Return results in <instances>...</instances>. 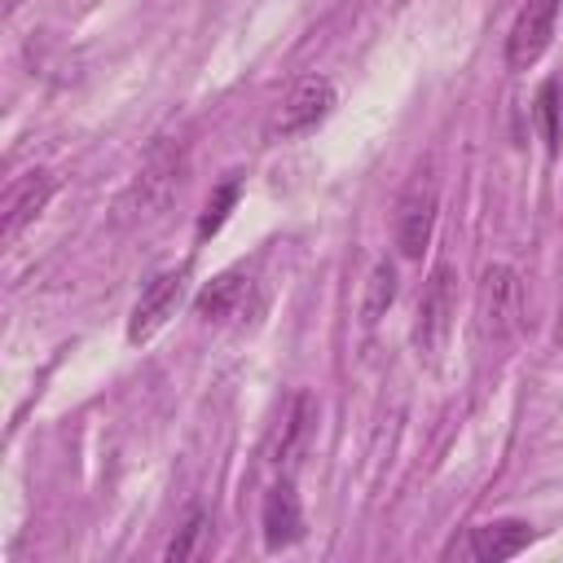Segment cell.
<instances>
[{"label": "cell", "instance_id": "6da1fadb", "mask_svg": "<svg viewBox=\"0 0 563 563\" xmlns=\"http://www.w3.org/2000/svg\"><path fill=\"white\" fill-rule=\"evenodd\" d=\"M519 308H523V286L510 264H488L475 290V334L479 343H506L519 330Z\"/></svg>", "mask_w": 563, "mask_h": 563}, {"label": "cell", "instance_id": "7a4b0ae2", "mask_svg": "<svg viewBox=\"0 0 563 563\" xmlns=\"http://www.w3.org/2000/svg\"><path fill=\"white\" fill-rule=\"evenodd\" d=\"M435 211H440V189L431 176V163L413 172V180L405 185L400 202H396V246L405 260H418L431 246L435 233Z\"/></svg>", "mask_w": 563, "mask_h": 563}, {"label": "cell", "instance_id": "3957f363", "mask_svg": "<svg viewBox=\"0 0 563 563\" xmlns=\"http://www.w3.org/2000/svg\"><path fill=\"white\" fill-rule=\"evenodd\" d=\"M453 317H457V277L449 264H435L427 286H422V299H418V321H413V343L422 356H435L453 330Z\"/></svg>", "mask_w": 563, "mask_h": 563}, {"label": "cell", "instance_id": "277c9868", "mask_svg": "<svg viewBox=\"0 0 563 563\" xmlns=\"http://www.w3.org/2000/svg\"><path fill=\"white\" fill-rule=\"evenodd\" d=\"M180 176H185V145L172 141V136H158L136 172V202L145 211H158L176 189H180Z\"/></svg>", "mask_w": 563, "mask_h": 563}, {"label": "cell", "instance_id": "5b68a950", "mask_svg": "<svg viewBox=\"0 0 563 563\" xmlns=\"http://www.w3.org/2000/svg\"><path fill=\"white\" fill-rule=\"evenodd\" d=\"M312 427H317V400H312L308 391H295L290 405L282 409L273 435H268L264 462H268L273 471H290V466L303 457V449H308V440H312Z\"/></svg>", "mask_w": 563, "mask_h": 563}, {"label": "cell", "instance_id": "8992f818", "mask_svg": "<svg viewBox=\"0 0 563 563\" xmlns=\"http://www.w3.org/2000/svg\"><path fill=\"white\" fill-rule=\"evenodd\" d=\"M554 18H559V0H528L506 35V62L510 70H528L541 62V53L550 48L554 35Z\"/></svg>", "mask_w": 563, "mask_h": 563}, {"label": "cell", "instance_id": "52a82bcc", "mask_svg": "<svg viewBox=\"0 0 563 563\" xmlns=\"http://www.w3.org/2000/svg\"><path fill=\"white\" fill-rule=\"evenodd\" d=\"M334 106V84L325 75H308L290 88V97L282 101L277 119H273V132L277 136H299V132H312Z\"/></svg>", "mask_w": 563, "mask_h": 563}, {"label": "cell", "instance_id": "ba28073f", "mask_svg": "<svg viewBox=\"0 0 563 563\" xmlns=\"http://www.w3.org/2000/svg\"><path fill=\"white\" fill-rule=\"evenodd\" d=\"M48 198H53V176H48V172H26V176H18V180L9 185V194H4V207H0V242L13 246V242L22 238V229L48 207Z\"/></svg>", "mask_w": 563, "mask_h": 563}, {"label": "cell", "instance_id": "9c48e42d", "mask_svg": "<svg viewBox=\"0 0 563 563\" xmlns=\"http://www.w3.org/2000/svg\"><path fill=\"white\" fill-rule=\"evenodd\" d=\"M180 290H185V273H158V277L141 290V299H136V308H132L128 339H132V343H145L150 334H158V330H163V321L176 312Z\"/></svg>", "mask_w": 563, "mask_h": 563}, {"label": "cell", "instance_id": "30bf717a", "mask_svg": "<svg viewBox=\"0 0 563 563\" xmlns=\"http://www.w3.org/2000/svg\"><path fill=\"white\" fill-rule=\"evenodd\" d=\"M260 528H264V545L268 550H286V545H295L303 537V506H299V493H295L290 479H277L264 493Z\"/></svg>", "mask_w": 563, "mask_h": 563}, {"label": "cell", "instance_id": "8fae6325", "mask_svg": "<svg viewBox=\"0 0 563 563\" xmlns=\"http://www.w3.org/2000/svg\"><path fill=\"white\" fill-rule=\"evenodd\" d=\"M194 312L207 321V325H224V321H242L251 312V282L242 273H220L211 277L198 299H194Z\"/></svg>", "mask_w": 563, "mask_h": 563}, {"label": "cell", "instance_id": "7c38bea8", "mask_svg": "<svg viewBox=\"0 0 563 563\" xmlns=\"http://www.w3.org/2000/svg\"><path fill=\"white\" fill-rule=\"evenodd\" d=\"M528 541H532V528H528L523 519H497V523H479V528H471V554L484 559V563L515 559Z\"/></svg>", "mask_w": 563, "mask_h": 563}, {"label": "cell", "instance_id": "4fadbf2b", "mask_svg": "<svg viewBox=\"0 0 563 563\" xmlns=\"http://www.w3.org/2000/svg\"><path fill=\"white\" fill-rule=\"evenodd\" d=\"M391 299H396V268H391L387 260H378V264H374V273H369V282H365L361 321H365V325H374V321L391 308Z\"/></svg>", "mask_w": 563, "mask_h": 563}, {"label": "cell", "instance_id": "5bb4252c", "mask_svg": "<svg viewBox=\"0 0 563 563\" xmlns=\"http://www.w3.org/2000/svg\"><path fill=\"white\" fill-rule=\"evenodd\" d=\"M537 123H541L545 145L559 150V88H554V84H545V88L537 92Z\"/></svg>", "mask_w": 563, "mask_h": 563}, {"label": "cell", "instance_id": "9a60e30c", "mask_svg": "<svg viewBox=\"0 0 563 563\" xmlns=\"http://www.w3.org/2000/svg\"><path fill=\"white\" fill-rule=\"evenodd\" d=\"M238 202V180H224L220 189H216V198L207 202V211H202V224H198V233L207 238V233H216L220 224H224V216H229V207Z\"/></svg>", "mask_w": 563, "mask_h": 563}, {"label": "cell", "instance_id": "2e32d148", "mask_svg": "<svg viewBox=\"0 0 563 563\" xmlns=\"http://www.w3.org/2000/svg\"><path fill=\"white\" fill-rule=\"evenodd\" d=\"M202 532H207V515H198V510H194V515H189V523L180 528V537L167 545V559H172V563H180V559H194V554H198V541H202Z\"/></svg>", "mask_w": 563, "mask_h": 563}, {"label": "cell", "instance_id": "e0dca14e", "mask_svg": "<svg viewBox=\"0 0 563 563\" xmlns=\"http://www.w3.org/2000/svg\"><path fill=\"white\" fill-rule=\"evenodd\" d=\"M559 343H563V334H559Z\"/></svg>", "mask_w": 563, "mask_h": 563}]
</instances>
